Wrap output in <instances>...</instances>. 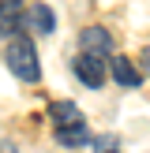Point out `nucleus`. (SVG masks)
<instances>
[{"label": "nucleus", "instance_id": "9", "mask_svg": "<svg viewBox=\"0 0 150 153\" xmlns=\"http://www.w3.org/2000/svg\"><path fill=\"white\" fill-rule=\"evenodd\" d=\"M90 146H94L98 153H120V149H116V138H112V134H98V138L90 142Z\"/></svg>", "mask_w": 150, "mask_h": 153}, {"label": "nucleus", "instance_id": "3", "mask_svg": "<svg viewBox=\"0 0 150 153\" xmlns=\"http://www.w3.org/2000/svg\"><path fill=\"white\" fill-rule=\"evenodd\" d=\"M19 26H26L22 0H0V37H15Z\"/></svg>", "mask_w": 150, "mask_h": 153}, {"label": "nucleus", "instance_id": "4", "mask_svg": "<svg viewBox=\"0 0 150 153\" xmlns=\"http://www.w3.org/2000/svg\"><path fill=\"white\" fill-rule=\"evenodd\" d=\"M79 45H82V52H105V56H109L112 52V34L105 26H82Z\"/></svg>", "mask_w": 150, "mask_h": 153}, {"label": "nucleus", "instance_id": "10", "mask_svg": "<svg viewBox=\"0 0 150 153\" xmlns=\"http://www.w3.org/2000/svg\"><path fill=\"white\" fill-rule=\"evenodd\" d=\"M0 153H19V149H15L11 142H0Z\"/></svg>", "mask_w": 150, "mask_h": 153}, {"label": "nucleus", "instance_id": "7", "mask_svg": "<svg viewBox=\"0 0 150 153\" xmlns=\"http://www.w3.org/2000/svg\"><path fill=\"white\" fill-rule=\"evenodd\" d=\"M112 79H116L120 86L131 90V86H139V82H142V75L135 71V64H131L128 56H112Z\"/></svg>", "mask_w": 150, "mask_h": 153}, {"label": "nucleus", "instance_id": "11", "mask_svg": "<svg viewBox=\"0 0 150 153\" xmlns=\"http://www.w3.org/2000/svg\"><path fill=\"white\" fill-rule=\"evenodd\" d=\"M146 67H150V49H146Z\"/></svg>", "mask_w": 150, "mask_h": 153}, {"label": "nucleus", "instance_id": "8", "mask_svg": "<svg viewBox=\"0 0 150 153\" xmlns=\"http://www.w3.org/2000/svg\"><path fill=\"white\" fill-rule=\"evenodd\" d=\"M56 142L60 146H86V142H94V138H90L86 123H75V127H56Z\"/></svg>", "mask_w": 150, "mask_h": 153}, {"label": "nucleus", "instance_id": "1", "mask_svg": "<svg viewBox=\"0 0 150 153\" xmlns=\"http://www.w3.org/2000/svg\"><path fill=\"white\" fill-rule=\"evenodd\" d=\"M4 64L15 79L22 82H38L41 79V60H38V45L30 41L26 34H15L8 41V52H4Z\"/></svg>", "mask_w": 150, "mask_h": 153}, {"label": "nucleus", "instance_id": "2", "mask_svg": "<svg viewBox=\"0 0 150 153\" xmlns=\"http://www.w3.org/2000/svg\"><path fill=\"white\" fill-rule=\"evenodd\" d=\"M71 71H75V79H79L82 86L98 90V86H105V79L112 75V64L105 60V52H79L75 64H71Z\"/></svg>", "mask_w": 150, "mask_h": 153}, {"label": "nucleus", "instance_id": "5", "mask_svg": "<svg viewBox=\"0 0 150 153\" xmlns=\"http://www.w3.org/2000/svg\"><path fill=\"white\" fill-rule=\"evenodd\" d=\"M49 120L56 127H75V123H86L82 112L75 108V101H49Z\"/></svg>", "mask_w": 150, "mask_h": 153}, {"label": "nucleus", "instance_id": "6", "mask_svg": "<svg viewBox=\"0 0 150 153\" xmlns=\"http://www.w3.org/2000/svg\"><path fill=\"white\" fill-rule=\"evenodd\" d=\"M26 26L38 30V34H52V30H56V15H52V7L49 4H34L26 11Z\"/></svg>", "mask_w": 150, "mask_h": 153}]
</instances>
